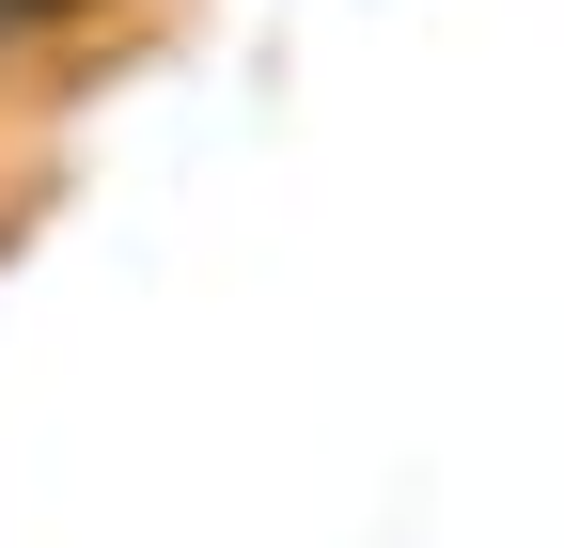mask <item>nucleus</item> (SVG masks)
<instances>
[{
	"mask_svg": "<svg viewBox=\"0 0 564 548\" xmlns=\"http://www.w3.org/2000/svg\"><path fill=\"white\" fill-rule=\"evenodd\" d=\"M79 17H95V0H0V63L47 47V32H79Z\"/></svg>",
	"mask_w": 564,
	"mask_h": 548,
	"instance_id": "1",
	"label": "nucleus"
}]
</instances>
